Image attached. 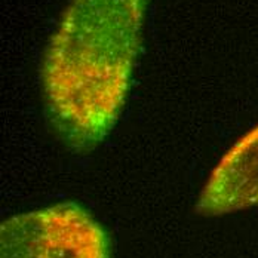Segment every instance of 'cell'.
<instances>
[{"label": "cell", "instance_id": "6da1fadb", "mask_svg": "<svg viewBox=\"0 0 258 258\" xmlns=\"http://www.w3.org/2000/svg\"><path fill=\"white\" fill-rule=\"evenodd\" d=\"M150 0H72L43 53L48 117L76 153L95 150L128 98Z\"/></svg>", "mask_w": 258, "mask_h": 258}, {"label": "cell", "instance_id": "7a4b0ae2", "mask_svg": "<svg viewBox=\"0 0 258 258\" xmlns=\"http://www.w3.org/2000/svg\"><path fill=\"white\" fill-rule=\"evenodd\" d=\"M0 258H110V237L85 208L64 202L3 221Z\"/></svg>", "mask_w": 258, "mask_h": 258}, {"label": "cell", "instance_id": "3957f363", "mask_svg": "<svg viewBox=\"0 0 258 258\" xmlns=\"http://www.w3.org/2000/svg\"><path fill=\"white\" fill-rule=\"evenodd\" d=\"M258 205V125L220 159L202 188L196 209L214 217Z\"/></svg>", "mask_w": 258, "mask_h": 258}]
</instances>
